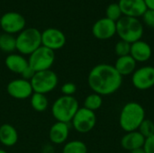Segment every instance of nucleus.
I'll list each match as a JSON object with an SVG mask.
<instances>
[{"mask_svg": "<svg viewBox=\"0 0 154 153\" xmlns=\"http://www.w3.org/2000/svg\"><path fill=\"white\" fill-rule=\"evenodd\" d=\"M92 33L98 40H108L116 33V22L106 17L101 18L92 26Z\"/></svg>", "mask_w": 154, "mask_h": 153, "instance_id": "ddd939ff", "label": "nucleus"}, {"mask_svg": "<svg viewBox=\"0 0 154 153\" xmlns=\"http://www.w3.org/2000/svg\"><path fill=\"white\" fill-rule=\"evenodd\" d=\"M17 142V130L10 124H3L0 126V143L5 147H13Z\"/></svg>", "mask_w": 154, "mask_h": 153, "instance_id": "6ab92c4d", "label": "nucleus"}, {"mask_svg": "<svg viewBox=\"0 0 154 153\" xmlns=\"http://www.w3.org/2000/svg\"><path fill=\"white\" fill-rule=\"evenodd\" d=\"M16 50L22 55H31L40 46H42V32L36 28L23 29L17 37Z\"/></svg>", "mask_w": 154, "mask_h": 153, "instance_id": "39448f33", "label": "nucleus"}, {"mask_svg": "<svg viewBox=\"0 0 154 153\" xmlns=\"http://www.w3.org/2000/svg\"><path fill=\"white\" fill-rule=\"evenodd\" d=\"M130 50H131V43L122 40L116 42L115 47V51L118 57L130 55Z\"/></svg>", "mask_w": 154, "mask_h": 153, "instance_id": "bb28decb", "label": "nucleus"}, {"mask_svg": "<svg viewBox=\"0 0 154 153\" xmlns=\"http://www.w3.org/2000/svg\"><path fill=\"white\" fill-rule=\"evenodd\" d=\"M145 120V110L143 106L137 102L126 103L119 115V125L125 132L137 131L142 123Z\"/></svg>", "mask_w": 154, "mask_h": 153, "instance_id": "f03ea898", "label": "nucleus"}, {"mask_svg": "<svg viewBox=\"0 0 154 153\" xmlns=\"http://www.w3.org/2000/svg\"><path fill=\"white\" fill-rule=\"evenodd\" d=\"M152 54V50L150 44L144 41H137L131 44L130 56L136 62H146L148 61Z\"/></svg>", "mask_w": 154, "mask_h": 153, "instance_id": "2eb2a0df", "label": "nucleus"}, {"mask_svg": "<svg viewBox=\"0 0 154 153\" xmlns=\"http://www.w3.org/2000/svg\"><path fill=\"white\" fill-rule=\"evenodd\" d=\"M134 87L141 91L148 90L154 87V67L143 66L136 69L132 75Z\"/></svg>", "mask_w": 154, "mask_h": 153, "instance_id": "1a4fd4ad", "label": "nucleus"}, {"mask_svg": "<svg viewBox=\"0 0 154 153\" xmlns=\"http://www.w3.org/2000/svg\"><path fill=\"white\" fill-rule=\"evenodd\" d=\"M136 61L130 56H123L118 57L116 61L114 67L117 70V72L122 76H129L133 75V73L136 70Z\"/></svg>", "mask_w": 154, "mask_h": 153, "instance_id": "aec40b11", "label": "nucleus"}, {"mask_svg": "<svg viewBox=\"0 0 154 153\" xmlns=\"http://www.w3.org/2000/svg\"><path fill=\"white\" fill-rule=\"evenodd\" d=\"M72 126L76 132L79 133H88L91 132L97 124V116L95 112L85 107H79L71 121Z\"/></svg>", "mask_w": 154, "mask_h": 153, "instance_id": "6e6552de", "label": "nucleus"}, {"mask_svg": "<svg viewBox=\"0 0 154 153\" xmlns=\"http://www.w3.org/2000/svg\"><path fill=\"white\" fill-rule=\"evenodd\" d=\"M30 82L34 93L46 95L57 87L59 78L53 70L48 69L36 72Z\"/></svg>", "mask_w": 154, "mask_h": 153, "instance_id": "423d86ee", "label": "nucleus"}, {"mask_svg": "<svg viewBox=\"0 0 154 153\" xmlns=\"http://www.w3.org/2000/svg\"><path fill=\"white\" fill-rule=\"evenodd\" d=\"M79 105L73 96H61L57 98L51 106V114L57 122L71 123Z\"/></svg>", "mask_w": 154, "mask_h": 153, "instance_id": "7ed1b4c3", "label": "nucleus"}, {"mask_svg": "<svg viewBox=\"0 0 154 153\" xmlns=\"http://www.w3.org/2000/svg\"><path fill=\"white\" fill-rule=\"evenodd\" d=\"M69 135V125L66 123L56 122L49 131V139L51 143L60 145L65 143Z\"/></svg>", "mask_w": 154, "mask_h": 153, "instance_id": "dca6fc26", "label": "nucleus"}, {"mask_svg": "<svg viewBox=\"0 0 154 153\" xmlns=\"http://www.w3.org/2000/svg\"><path fill=\"white\" fill-rule=\"evenodd\" d=\"M6 91L11 97L18 100L30 98L33 94L31 82L22 78L11 80L6 86Z\"/></svg>", "mask_w": 154, "mask_h": 153, "instance_id": "9b49d317", "label": "nucleus"}, {"mask_svg": "<svg viewBox=\"0 0 154 153\" xmlns=\"http://www.w3.org/2000/svg\"><path fill=\"white\" fill-rule=\"evenodd\" d=\"M130 153H146L143 148H140V149H136V150H134L132 151H130Z\"/></svg>", "mask_w": 154, "mask_h": 153, "instance_id": "473e14b6", "label": "nucleus"}, {"mask_svg": "<svg viewBox=\"0 0 154 153\" xmlns=\"http://www.w3.org/2000/svg\"><path fill=\"white\" fill-rule=\"evenodd\" d=\"M106 18L117 22L121 17H122V11L119 7L118 3H112L110 4L107 7H106Z\"/></svg>", "mask_w": 154, "mask_h": 153, "instance_id": "393cba45", "label": "nucleus"}, {"mask_svg": "<svg viewBox=\"0 0 154 153\" xmlns=\"http://www.w3.org/2000/svg\"><path fill=\"white\" fill-rule=\"evenodd\" d=\"M116 33L122 41L132 44L142 39L143 26L138 18L124 15L116 22Z\"/></svg>", "mask_w": 154, "mask_h": 153, "instance_id": "20e7f679", "label": "nucleus"}, {"mask_svg": "<svg viewBox=\"0 0 154 153\" xmlns=\"http://www.w3.org/2000/svg\"><path fill=\"white\" fill-rule=\"evenodd\" d=\"M55 61V53L52 50L44 46H40L31 55H29L28 63L35 72L51 69Z\"/></svg>", "mask_w": 154, "mask_h": 153, "instance_id": "0eeeda50", "label": "nucleus"}, {"mask_svg": "<svg viewBox=\"0 0 154 153\" xmlns=\"http://www.w3.org/2000/svg\"><path fill=\"white\" fill-rule=\"evenodd\" d=\"M62 153H88V147L82 141L73 140L65 143Z\"/></svg>", "mask_w": 154, "mask_h": 153, "instance_id": "5701e85b", "label": "nucleus"}, {"mask_svg": "<svg viewBox=\"0 0 154 153\" xmlns=\"http://www.w3.org/2000/svg\"><path fill=\"white\" fill-rule=\"evenodd\" d=\"M5 65L8 70L19 75H21L23 71L29 67L28 60L25 59L22 54L16 53L8 54L5 60Z\"/></svg>", "mask_w": 154, "mask_h": 153, "instance_id": "f3484780", "label": "nucleus"}, {"mask_svg": "<svg viewBox=\"0 0 154 153\" xmlns=\"http://www.w3.org/2000/svg\"><path fill=\"white\" fill-rule=\"evenodd\" d=\"M0 28H1V26H0Z\"/></svg>", "mask_w": 154, "mask_h": 153, "instance_id": "f704fd0d", "label": "nucleus"}, {"mask_svg": "<svg viewBox=\"0 0 154 153\" xmlns=\"http://www.w3.org/2000/svg\"><path fill=\"white\" fill-rule=\"evenodd\" d=\"M119 7L125 16L138 18L148 9L144 0H119Z\"/></svg>", "mask_w": 154, "mask_h": 153, "instance_id": "4468645a", "label": "nucleus"}, {"mask_svg": "<svg viewBox=\"0 0 154 153\" xmlns=\"http://www.w3.org/2000/svg\"><path fill=\"white\" fill-rule=\"evenodd\" d=\"M30 103L32 109L39 113L46 111L49 107V100L46 95L40 93L33 92V94L30 97Z\"/></svg>", "mask_w": 154, "mask_h": 153, "instance_id": "412c9836", "label": "nucleus"}, {"mask_svg": "<svg viewBox=\"0 0 154 153\" xmlns=\"http://www.w3.org/2000/svg\"><path fill=\"white\" fill-rule=\"evenodd\" d=\"M1 29L8 34L19 33L25 27L24 17L16 12H8L0 18Z\"/></svg>", "mask_w": 154, "mask_h": 153, "instance_id": "9d476101", "label": "nucleus"}, {"mask_svg": "<svg viewBox=\"0 0 154 153\" xmlns=\"http://www.w3.org/2000/svg\"><path fill=\"white\" fill-rule=\"evenodd\" d=\"M0 50L5 53H13L16 50V40L12 34H0Z\"/></svg>", "mask_w": 154, "mask_h": 153, "instance_id": "4be33fe9", "label": "nucleus"}, {"mask_svg": "<svg viewBox=\"0 0 154 153\" xmlns=\"http://www.w3.org/2000/svg\"><path fill=\"white\" fill-rule=\"evenodd\" d=\"M148 9H154V0H144Z\"/></svg>", "mask_w": 154, "mask_h": 153, "instance_id": "2f4dec72", "label": "nucleus"}, {"mask_svg": "<svg viewBox=\"0 0 154 153\" xmlns=\"http://www.w3.org/2000/svg\"><path fill=\"white\" fill-rule=\"evenodd\" d=\"M102 105H103L102 96L96 93H92L85 98L83 107H85L90 111L96 112L102 106Z\"/></svg>", "mask_w": 154, "mask_h": 153, "instance_id": "b1692460", "label": "nucleus"}, {"mask_svg": "<svg viewBox=\"0 0 154 153\" xmlns=\"http://www.w3.org/2000/svg\"><path fill=\"white\" fill-rule=\"evenodd\" d=\"M137 131H139V133L145 139H147L154 134V123L152 120L145 119L142 123V124L140 125V127L138 128Z\"/></svg>", "mask_w": 154, "mask_h": 153, "instance_id": "a878e982", "label": "nucleus"}, {"mask_svg": "<svg viewBox=\"0 0 154 153\" xmlns=\"http://www.w3.org/2000/svg\"><path fill=\"white\" fill-rule=\"evenodd\" d=\"M0 153H7L5 150H3V149H0Z\"/></svg>", "mask_w": 154, "mask_h": 153, "instance_id": "72a5a7b5", "label": "nucleus"}, {"mask_svg": "<svg viewBox=\"0 0 154 153\" xmlns=\"http://www.w3.org/2000/svg\"><path fill=\"white\" fill-rule=\"evenodd\" d=\"M66 44V36L59 29L49 28L42 32V45L51 50H57Z\"/></svg>", "mask_w": 154, "mask_h": 153, "instance_id": "f8f14e48", "label": "nucleus"}, {"mask_svg": "<svg viewBox=\"0 0 154 153\" xmlns=\"http://www.w3.org/2000/svg\"><path fill=\"white\" fill-rule=\"evenodd\" d=\"M143 20L147 26L154 29V9H147L143 14Z\"/></svg>", "mask_w": 154, "mask_h": 153, "instance_id": "c85d7f7f", "label": "nucleus"}, {"mask_svg": "<svg viewBox=\"0 0 154 153\" xmlns=\"http://www.w3.org/2000/svg\"><path fill=\"white\" fill-rule=\"evenodd\" d=\"M144 142L145 138L139 133V131L126 133L121 140L122 147L128 151L143 148Z\"/></svg>", "mask_w": 154, "mask_h": 153, "instance_id": "a211bd4d", "label": "nucleus"}, {"mask_svg": "<svg viewBox=\"0 0 154 153\" xmlns=\"http://www.w3.org/2000/svg\"><path fill=\"white\" fill-rule=\"evenodd\" d=\"M35 73H36V72H35L32 68L28 67V68H26V69L23 71V73L21 74V76H22V78H23V79H25V80H28V81H31L32 78H33V76H34Z\"/></svg>", "mask_w": 154, "mask_h": 153, "instance_id": "7c9ffc66", "label": "nucleus"}, {"mask_svg": "<svg viewBox=\"0 0 154 153\" xmlns=\"http://www.w3.org/2000/svg\"><path fill=\"white\" fill-rule=\"evenodd\" d=\"M123 77L110 64L96 65L88 73V84L93 93L99 96H110L122 86Z\"/></svg>", "mask_w": 154, "mask_h": 153, "instance_id": "f257e3e1", "label": "nucleus"}, {"mask_svg": "<svg viewBox=\"0 0 154 153\" xmlns=\"http://www.w3.org/2000/svg\"><path fill=\"white\" fill-rule=\"evenodd\" d=\"M60 91L62 96H73L77 91V86L72 82H67L61 86Z\"/></svg>", "mask_w": 154, "mask_h": 153, "instance_id": "cd10ccee", "label": "nucleus"}, {"mask_svg": "<svg viewBox=\"0 0 154 153\" xmlns=\"http://www.w3.org/2000/svg\"><path fill=\"white\" fill-rule=\"evenodd\" d=\"M143 149L146 153H154V134L145 139Z\"/></svg>", "mask_w": 154, "mask_h": 153, "instance_id": "c756f323", "label": "nucleus"}]
</instances>
